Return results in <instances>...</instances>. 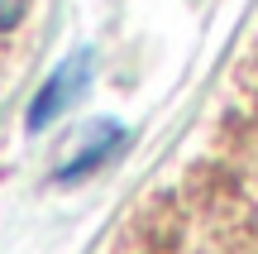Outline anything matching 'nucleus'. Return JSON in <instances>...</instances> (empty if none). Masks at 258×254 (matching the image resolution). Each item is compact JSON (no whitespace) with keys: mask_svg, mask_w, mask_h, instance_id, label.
<instances>
[{"mask_svg":"<svg viewBox=\"0 0 258 254\" xmlns=\"http://www.w3.org/2000/svg\"><path fill=\"white\" fill-rule=\"evenodd\" d=\"M24 10H29V0H0V38L24 19Z\"/></svg>","mask_w":258,"mask_h":254,"instance_id":"obj_1","label":"nucleus"}]
</instances>
